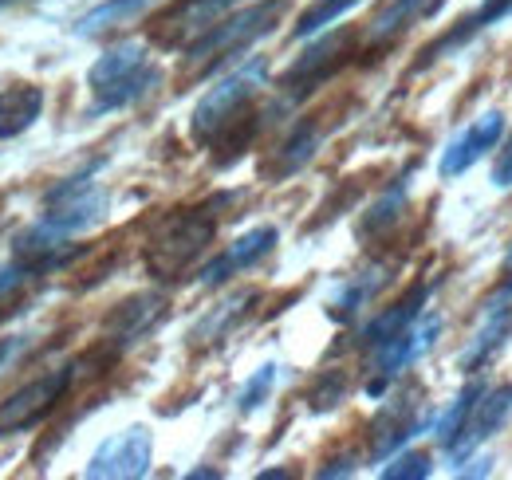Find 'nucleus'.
I'll return each mask as SVG.
<instances>
[{
    "mask_svg": "<svg viewBox=\"0 0 512 480\" xmlns=\"http://www.w3.org/2000/svg\"><path fill=\"white\" fill-rule=\"evenodd\" d=\"M158 83V67L150 63V48L142 40H123L107 48L87 71V87L95 95V115L99 111H119L134 99H142Z\"/></svg>",
    "mask_w": 512,
    "mask_h": 480,
    "instance_id": "f257e3e1",
    "label": "nucleus"
},
{
    "mask_svg": "<svg viewBox=\"0 0 512 480\" xmlns=\"http://www.w3.org/2000/svg\"><path fill=\"white\" fill-rule=\"evenodd\" d=\"M264 79H268V63L256 56L245 67L229 71L217 87H209L201 95V103L193 107V138L197 142H213L229 122L249 107V99L264 87Z\"/></svg>",
    "mask_w": 512,
    "mask_h": 480,
    "instance_id": "f03ea898",
    "label": "nucleus"
},
{
    "mask_svg": "<svg viewBox=\"0 0 512 480\" xmlns=\"http://www.w3.org/2000/svg\"><path fill=\"white\" fill-rule=\"evenodd\" d=\"M213 240V221L201 213H178L170 217L146 248V268L158 280H174L193 256H201V248Z\"/></svg>",
    "mask_w": 512,
    "mask_h": 480,
    "instance_id": "7ed1b4c3",
    "label": "nucleus"
},
{
    "mask_svg": "<svg viewBox=\"0 0 512 480\" xmlns=\"http://www.w3.org/2000/svg\"><path fill=\"white\" fill-rule=\"evenodd\" d=\"M280 0H260L253 8H241L233 16H221L209 32H201L190 44V63H213L237 48H245L249 40H256L260 32H268V24L276 20Z\"/></svg>",
    "mask_w": 512,
    "mask_h": 480,
    "instance_id": "20e7f679",
    "label": "nucleus"
},
{
    "mask_svg": "<svg viewBox=\"0 0 512 480\" xmlns=\"http://www.w3.org/2000/svg\"><path fill=\"white\" fill-rule=\"evenodd\" d=\"M150 453H154V441H150V429L146 425H130L123 433L107 437L95 457L87 461V477L91 480H138L150 473Z\"/></svg>",
    "mask_w": 512,
    "mask_h": 480,
    "instance_id": "39448f33",
    "label": "nucleus"
},
{
    "mask_svg": "<svg viewBox=\"0 0 512 480\" xmlns=\"http://www.w3.org/2000/svg\"><path fill=\"white\" fill-rule=\"evenodd\" d=\"M442 335V315H426V319H414L406 331H398L394 339H386L375 347V378H371V394H383L386 382L390 378H398L406 366L414 359H422L430 347H434V339Z\"/></svg>",
    "mask_w": 512,
    "mask_h": 480,
    "instance_id": "423d86ee",
    "label": "nucleus"
},
{
    "mask_svg": "<svg viewBox=\"0 0 512 480\" xmlns=\"http://www.w3.org/2000/svg\"><path fill=\"white\" fill-rule=\"evenodd\" d=\"M512 418V382L497 386V390H481V398L473 402L465 425L457 429V437L446 445V453L461 465L465 457H473L477 445H485L493 433H501Z\"/></svg>",
    "mask_w": 512,
    "mask_h": 480,
    "instance_id": "0eeeda50",
    "label": "nucleus"
},
{
    "mask_svg": "<svg viewBox=\"0 0 512 480\" xmlns=\"http://www.w3.org/2000/svg\"><path fill=\"white\" fill-rule=\"evenodd\" d=\"M67 382H71V370L64 366V370H52V374H44V378L20 386L16 394H8V398L0 402V437L36 425V421L44 418V414L64 398Z\"/></svg>",
    "mask_w": 512,
    "mask_h": 480,
    "instance_id": "6e6552de",
    "label": "nucleus"
},
{
    "mask_svg": "<svg viewBox=\"0 0 512 480\" xmlns=\"http://www.w3.org/2000/svg\"><path fill=\"white\" fill-rule=\"evenodd\" d=\"M501 134H505V115H501V111H485V115H477L461 134H453V142L442 150L438 174H442L446 181L461 178L465 170H473V166L501 142Z\"/></svg>",
    "mask_w": 512,
    "mask_h": 480,
    "instance_id": "1a4fd4ad",
    "label": "nucleus"
},
{
    "mask_svg": "<svg viewBox=\"0 0 512 480\" xmlns=\"http://www.w3.org/2000/svg\"><path fill=\"white\" fill-rule=\"evenodd\" d=\"M276 248V229L272 225H260L253 233H245V237H237L217 260H209L205 264V272H201V284L205 288H217V284H225L229 276H237L241 268H253L260 256H268Z\"/></svg>",
    "mask_w": 512,
    "mask_h": 480,
    "instance_id": "9d476101",
    "label": "nucleus"
},
{
    "mask_svg": "<svg viewBox=\"0 0 512 480\" xmlns=\"http://www.w3.org/2000/svg\"><path fill=\"white\" fill-rule=\"evenodd\" d=\"M44 111V91L32 83L0 91V138H20Z\"/></svg>",
    "mask_w": 512,
    "mask_h": 480,
    "instance_id": "9b49d317",
    "label": "nucleus"
},
{
    "mask_svg": "<svg viewBox=\"0 0 512 480\" xmlns=\"http://www.w3.org/2000/svg\"><path fill=\"white\" fill-rule=\"evenodd\" d=\"M426 296H430V288H426V284H418L406 300L398 303V307H390V311H383L379 319H371V323L363 327V343H367V347H379V343H386V339H394L398 331H406V327L422 315Z\"/></svg>",
    "mask_w": 512,
    "mask_h": 480,
    "instance_id": "f8f14e48",
    "label": "nucleus"
},
{
    "mask_svg": "<svg viewBox=\"0 0 512 480\" xmlns=\"http://www.w3.org/2000/svg\"><path fill=\"white\" fill-rule=\"evenodd\" d=\"M347 40H351V36H347V32H339V36H331V40L316 44V48H312L304 60H300L292 71H288V75H284V87H288V91H312L308 83H320L323 75H327V71L339 63V52H343V44H347Z\"/></svg>",
    "mask_w": 512,
    "mask_h": 480,
    "instance_id": "ddd939ff",
    "label": "nucleus"
},
{
    "mask_svg": "<svg viewBox=\"0 0 512 480\" xmlns=\"http://www.w3.org/2000/svg\"><path fill=\"white\" fill-rule=\"evenodd\" d=\"M158 315H162V296H138V300H127L115 315H111V335L119 339V343H130V339H138L142 331H150L154 323H158Z\"/></svg>",
    "mask_w": 512,
    "mask_h": 480,
    "instance_id": "4468645a",
    "label": "nucleus"
},
{
    "mask_svg": "<svg viewBox=\"0 0 512 480\" xmlns=\"http://www.w3.org/2000/svg\"><path fill=\"white\" fill-rule=\"evenodd\" d=\"M150 4H154V0H107V4L91 8V12L75 24V36H99V32H107V28H119V24L134 20L138 12H146Z\"/></svg>",
    "mask_w": 512,
    "mask_h": 480,
    "instance_id": "2eb2a0df",
    "label": "nucleus"
},
{
    "mask_svg": "<svg viewBox=\"0 0 512 480\" xmlns=\"http://www.w3.org/2000/svg\"><path fill=\"white\" fill-rule=\"evenodd\" d=\"M438 0H394L390 8H383L379 16H375V24H371V40L375 44H383V40H390V36H398L414 16H422V12H430Z\"/></svg>",
    "mask_w": 512,
    "mask_h": 480,
    "instance_id": "dca6fc26",
    "label": "nucleus"
},
{
    "mask_svg": "<svg viewBox=\"0 0 512 480\" xmlns=\"http://www.w3.org/2000/svg\"><path fill=\"white\" fill-rule=\"evenodd\" d=\"M383 280H386L383 268H371V272H363L355 284H347V288L339 292V300L331 303V319H351V315H355L363 303H367L371 296H375V292H379V288H383Z\"/></svg>",
    "mask_w": 512,
    "mask_h": 480,
    "instance_id": "f3484780",
    "label": "nucleus"
},
{
    "mask_svg": "<svg viewBox=\"0 0 512 480\" xmlns=\"http://www.w3.org/2000/svg\"><path fill=\"white\" fill-rule=\"evenodd\" d=\"M355 4H363V0H320L316 8H308V12L300 16V24L292 28V36H296V40H304V36H316V32H323L327 24H335L343 12H351Z\"/></svg>",
    "mask_w": 512,
    "mask_h": 480,
    "instance_id": "a211bd4d",
    "label": "nucleus"
},
{
    "mask_svg": "<svg viewBox=\"0 0 512 480\" xmlns=\"http://www.w3.org/2000/svg\"><path fill=\"white\" fill-rule=\"evenodd\" d=\"M477 398H481V386L473 382V386H465V390L453 398V406H449L446 414L434 421V433H438V441H442V445H449V441L457 437V429L465 425V418H469V410H473V402H477Z\"/></svg>",
    "mask_w": 512,
    "mask_h": 480,
    "instance_id": "6ab92c4d",
    "label": "nucleus"
},
{
    "mask_svg": "<svg viewBox=\"0 0 512 480\" xmlns=\"http://www.w3.org/2000/svg\"><path fill=\"white\" fill-rule=\"evenodd\" d=\"M272 386H276V362H264L253 378L245 382V390L237 394V406H241L245 414H253L256 406L268 398V390H272Z\"/></svg>",
    "mask_w": 512,
    "mask_h": 480,
    "instance_id": "aec40b11",
    "label": "nucleus"
},
{
    "mask_svg": "<svg viewBox=\"0 0 512 480\" xmlns=\"http://www.w3.org/2000/svg\"><path fill=\"white\" fill-rule=\"evenodd\" d=\"M430 457L426 453H398L390 465L383 469L386 480H426L430 477Z\"/></svg>",
    "mask_w": 512,
    "mask_h": 480,
    "instance_id": "412c9836",
    "label": "nucleus"
},
{
    "mask_svg": "<svg viewBox=\"0 0 512 480\" xmlns=\"http://www.w3.org/2000/svg\"><path fill=\"white\" fill-rule=\"evenodd\" d=\"M316 142H320V134H316V126H308V130H300L288 146H284V162H280V174H292L296 166H304L308 158H312V150H316Z\"/></svg>",
    "mask_w": 512,
    "mask_h": 480,
    "instance_id": "4be33fe9",
    "label": "nucleus"
},
{
    "mask_svg": "<svg viewBox=\"0 0 512 480\" xmlns=\"http://www.w3.org/2000/svg\"><path fill=\"white\" fill-rule=\"evenodd\" d=\"M32 276H40V268L36 264H8V268H0V300H8V296H16Z\"/></svg>",
    "mask_w": 512,
    "mask_h": 480,
    "instance_id": "5701e85b",
    "label": "nucleus"
},
{
    "mask_svg": "<svg viewBox=\"0 0 512 480\" xmlns=\"http://www.w3.org/2000/svg\"><path fill=\"white\" fill-rule=\"evenodd\" d=\"M493 185H497V189H512V142H509V150L497 158V166H493Z\"/></svg>",
    "mask_w": 512,
    "mask_h": 480,
    "instance_id": "b1692460",
    "label": "nucleus"
},
{
    "mask_svg": "<svg viewBox=\"0 0 512 480\" xmlns=\"http://www.w3.org/2000/svg\"><path fill=\"white\" fill-rule=\"evenodd\" d=\"M343 473H351V465H347V461H335L331 469H320V477H343Z\"/></svg>",
    "mask_w": 512,
    "mask_h": 480,
    "instance_id": "393cba45",
    "label": "nucleus"
},
{
    "mask_svg": "<svg viewBox=\"0 0 512 480\" xmlns=\"http://www.w3.org/2000/svg\"><path fill=\"white\" fill-rule=\"evenodd\" d=\"M12 355V343H0V366H4V359Z\"/></svg>",
    "mask_w": 512,
    "mask_h": 480,
    "instance_id": "a878e982",
    "label": "nucleus"
},
{
    "mask_svg": "<svg viewBox=\"0 0 512 480\" xmlns=\"http://www.w3.org/2000/svg\"><path fill=\"white\" fill-rule=\"evenodd\" d=\"M4 4H16V0H0V8H4Z\"/></svg>",
    "mask_w": 512,
    "mask_h": 480,
    "instance_id": "bb28decb",
    "label": "nucleus"
}]
</instances>
